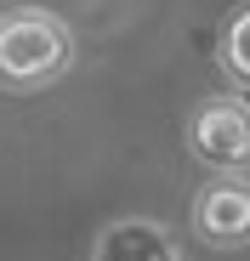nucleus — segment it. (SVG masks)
<instances>
[{"instance_id":"f257e3e1","label":"nucleus","mask_w":250,"mask_h":261,"mask_svg":"<svg viewBox=\"0 0 250 261\" xmlns=\"http://www.w3.org/2000/svg\"><path fill=\"white\" fill-rule=\"evenodd\" d=\"M74 63V34L52 12H12L0 17V85L6 91H40Z\"/></svg>"},{"instance_id":"f03ea898","label":"nucleus","mask_w":250,"mask_h":261,"mask_svg":"<svg viewBox=\"0 0 250 261\" xmlns=\"http://www.w3.org/2000/svg\"><path fill=\"white\" fill-rule=\"evenodd\" d=\"M193 227H199L205 244H216V250L250 244V176L244 170H216V182L199 188Z\"/></svg>"},{"instance_id":"7ed1b4c3","label":"nucleus","mask_w":250,"mask_h":261,"mask_svg":"<svg viewBox=\"0 0 250 261\" xmlns=\"http://www.w3.org/2000/svg\"><path fill=\"white\" fill-rule=\"evenodd\" d=\"M188 142H193V153L211 165V170H250V102L211 97V102L199 108Z\"/></svg>"},{"instance_id":"20e7f679","label":"nucleus","mask_w":250,"mask_h":261,"mask_svg":"<svg viewBox=\"0 0 250 261\" xmlns=\"http://www.w3.org/2000/svg\"><path fill=\"white\" fill-rule=\"evenodd\" d=\"M91 261H182V250H177V239L165 233L159 222L131 216V222H114V227L97 233Z\"/></svg>"},{"instance_id":"39448f33","label":"nucleus","mask_w":250,"mask_h":261,"mask_svg":"<svg viewBox=\"0 0 250 261\" xmlns=\"http://www.w3.org/2000/svg\"><path fill=\"white\" fill-rule=\"evenodd\" d=\"M222 68H228V80H239L244 91H250V0L222 29Z\"/></svg>"}]
</instances>
